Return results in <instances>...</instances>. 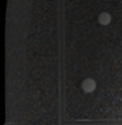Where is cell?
<instances>
[{
    "label": "cell",
    "mask_w": 122,
    "mask_h": 125,
    "mask_svg": "<svg viewBox=\"0 0 122 125\" xmlns=\"http://www.w3.org/2000/svg\"><path fill=\"white\" fill-rule=\"evenodd\" d=\"M96 82L92 79V78H87V79H84L83 82H81V90L84 91L85 94H91L93 92L94 90H96Z\"/></svg>",
    "instance_id": "6da1fadb"
},
{
    "label": "cell",
    "mask_w": 122,
    "mask_h": 125,
    "mask_svg": "<svg viewBox=\"0 0 122 125\" xmlns=\"http://www.w3.org/2000/svg\"><path fill=\"white\" fill-rule=\"evenodd\" d=\"M110 21H112V16L108 12H101L99 15V22L101 25L106 26V25L110 24Z\"/></svg>",
    "instance_id": "7a4b0ae2"
}]
</instances>
